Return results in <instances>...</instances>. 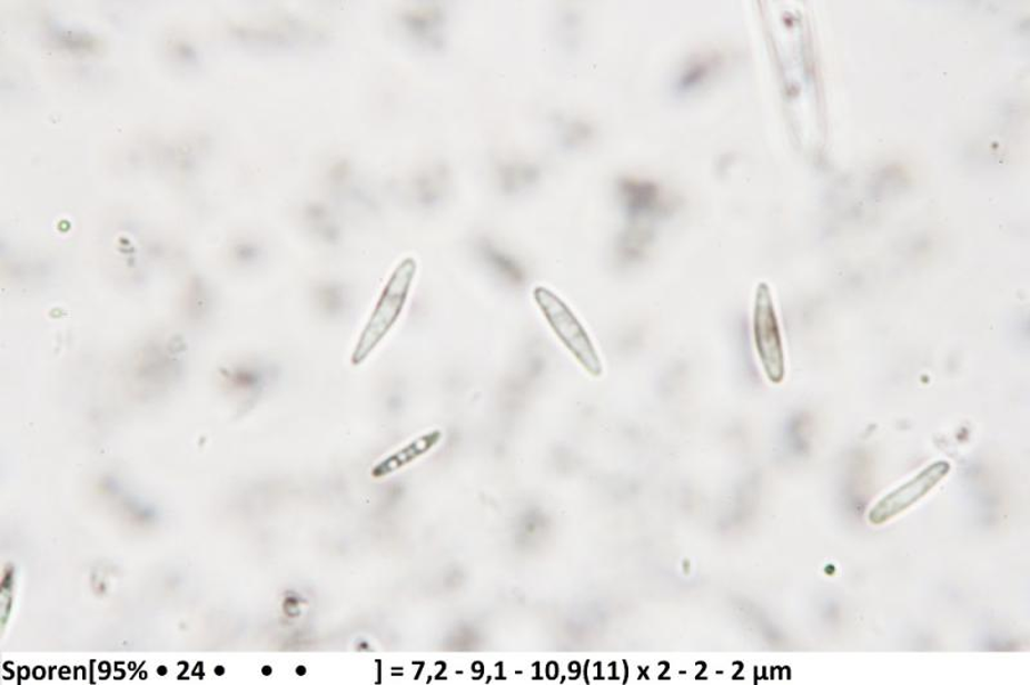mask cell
<instances>
[{"label":"cell","mask_w":1030,"mask_h":685,"mask_svg":"<svg viewBox=\"0 0 1030 685\" xmlns=\"http://www.w3.org/2000/svg\"><path fill=\"white\" fill-rule=\"evenodd\" d=\"M752 336L765 377L780 385L786 375L783 339L770 287L760 284L752 314Z\"/></svg>","instance_id":"3957f363"},{"label":"cell","mask_w":1030,"mask_h":685,"mask_svg":"<svg viewBox=\"0 0 1030 685\" xmlns=\"http://www.w3.org/2000/svg\"><path fill=\"white\" fill-rule=\"evenodd\" d=\"M717 68L716 56L699 54L685 64L676 81V91L690 93L707 83Z\"/></svg>","instance_id":"30bf717a"},{"label":"cell","mask_w":1030,"mask_h":685,"mask_svg":"<svg viewBox=\"0 0 1030 685\" xmlns=\"http://www.w3.org/2000/svg\"><path fill=\"white\" fill-rule=\"evenodd\" d=\"M479 255L484 262L504 281L512 285H522L526 280L525 268L509 252L496 247L492 241H481Z\"/></svg>","instance_id":"9c48e42d"},{"label":"cell","mask_w":1030,"mask_h":685,"mask_svg":"<svg viewBox=\"0 0 1030 685\" xmlns=\"http://www.w3.org/2000/svg\"><path fill=\"white\" fill-rule=\"evenodd\" d=\"M438 435H432L423 437L413 445L408 446L406 450L398 453L394 458H389L386 461H383L378 468L375 469V476L387 475V473L395 470L400 467V465L406 464L407 461L413 460L416 456L425 453L436 443Z\"/></svg>","instance_id":"4fadbf2b"},{"label":"cell","mask_w":1030,"mask_h":685,"mask_svg":"<svg viewBox=\"0 0 1030 685\" xmlns=\"http://www.w3.org/2000/svg\"><path fill=\"white\" fill-rule=\"evenodd\" d=\"M497 177L502 189L506 193H514L533 186L538 179V170L526 162H504L497 168Z\"/></svg>","instance_id":"8fae6325"},{"label":"cell","mask_w":1030,"mask_h":685,"mask_svg":"<svg viewBox=\"0 0 1030 685\" xmlns=\"http://www.w3.org/2000/svg\"><path fill=\"white\" fill-rule=\"evenodd\" d=\"M397 19L399 27L414 43L433 51L444 47L447 16L443 6L428 3L408 7Z\"/></svg>","instance_id":"5b68a950"},{"label":"cell","mask_w":1030,"mask_h":685,"mask_svg":"<svg viewBox=\"0 0 1030 685\" xmlns=\"http://www.w3.org/2000/svg\"><path fill=\"white\" fill-rule=\"evenodd\" d=\"M655 239V232L648 227L634 225L618 236L616 241V257L625 266L636 265L647 257V252Z\"/></svg>","instance_id":"ba28073f"},{"label":"cell","mask_w":1030,"mask_h":685,"mask_svg":"<svg viewBox=\"0 0 1030 685\" xmlns=\"http://www.w3.org/2000/svg\"><path fill=\"white\" fill-rule=\"evenodd\" d=\"M415 274V260L407 258L390 275L378 304H376L374 312L357 341L351 363L359 365L365 361L373 353V349L387 336L392 326L396 324L406 305Z\"/></svg>","instance_id":"6da1fadb"},{"label":"cell","mask_w":1030,"mask_h":685,"mask_svg":"<svg viewBox=\"0 0 1030 685\" xmlns=\"http://www.w3.org/2000/svg\"><path fill=\"white\" fill-rule=\"evenodd\" d=\"M307 218L313 230L320 235L321 239L330 242L338 240L339 228L328 208H325L321 203H313L307 209Z\"/></svg>","instance_id":"7c38bea8"},{"label":"cell","mask_w":1030,"mask_h":685,"mask_svg":"<svg viewBox=\"0 0 1030 685\" xmlns=\"http://www.w3.org/2000/svg\"><path fill=\"white\" fill-rule=\"evenodd\" d=\"M617 189L627 217L635 220V224L666 216V211L670 210L656 183L644 179L624 178L618 182Z\"/></svg>","instance_id":"8992f818"},{"label":"cell","mask_w":1030,"mask_h":685,"mask_svg":"<svg viewBox=\"0 0 1030 685\" xmlns=\"http://www.w3.org/2000/svg\"><path fill=\"white\" fill-rule=\"evenodd\" d=\"M453 176L444 162H432L413 173L406 183L408 196L422 208L437 207L452 190Z\"/></svg>","instance_id":"52a82bcc"},{"label":"cell","mask_w":1030,"mask_h":685,"mask_svg":"<svg viewBox=\"0 0 1030 685\" xmlns=\"http://www.w3.org/2000/svg\"><path fill=\"white\" fill-rule=\"evenodd\" d=\"M534 298L555 337L559 339L587 374L593 375V377H601L603 364L598 350H596L592 338L588 337L584 325L578 320L574 311L564 304L557 294L544 287H537L534 290Z\"/></svg>","instance_id":"7a4b0ae2"},{"label":"cell","mask_w":1030,"mask_h":685,"mask_svg":"<svg viewBox=\"0 0 1030 685\" xmlns=\"http://www.w3.org/2000/svg\"><path fill=\"white\" fill-rule=\"evenodd\" d=\"M951 470V464L947 461H937L921 470L909 483L899 486L874 505L869 514V520L872 525H882L893 519L899 514L909 509L927 496L931 489L942 483L948 473Z\"/></svg>","instance_id":"277c9868"}]
</instances>
